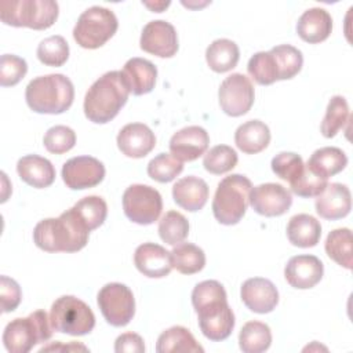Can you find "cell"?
I'll return each mask as SVG.
<instances>
[{
  "instance_id": "obj_1",
  "label": "cell",
  "mask_w": 353,
  "mask_h": 353,
  "mask_svg": "<svg viewBox=\"0 0 353 353\" xmlns=\"http://www.w3.org/2000/svg\"><path fill=\"white\" fill-rule=\"evenodd\" d=\"M192 305L199 317V327L205 338L219 342L232 334L234 314L228 303L223 285L216 280H204L192 291Z\"/></svg>"
},
{
  "instance_id": "obj_2",
  "label": "cell",
  "mask_w": 353,
  "mask_h": 353,
  "mask_svg": "<svg viewBox=\"0 0 353 353\" xmlns=\"http://www.w3.org/2000/svg\"><path fill=\"white\" fill-rule=\"evenodd\" d=\"M90 230L74 208L58 218L40 221L33 229L34 244L46 252H77L88 243Z\"/></svg>"
},
{
  "instance_id": "obj_3",
  "label": "cell",
  "mask_w": 353,
  "mask_h": 353,
  "mask_svg": "<svg viewBox=\"0 0 353 353\" xmlns=\"http://www.w3.org/2000/svg\"><path fill=\"white\" fill-rule=\"evenodd\" d=\"M130 88L119 70H110L92 83L84 97V114L95 124L113 120L127 103Z\"/></svg>"
},
{
  "instance_id": "obj_4",
  "label": "cell",
  "mask_w": 353,
  "mask_h": 353,
  "mask_svg": "<svg viewBox=\"0 0 353 353\" xmlns=\"http://www.w3.org/2000/svg\"><path fill=\"white\" fill-rule=\"evenodd\" d=\"M25 99L36 113L61 114L72 106L74 87L70 79L61 73L39 76L26 85Z\"/></svg>"
},
{
  "instance_id": "obj_5",
  "label": "cell",
  "mask_w": 353,
  "mask_h": 353,
  "mask_svg": "<svg viewBox=\"0 0 353 353\" xmlns=\"http://www.w3.org/2000/svg\"><path fill=\"white\" fill-rule=\"evenodd\" d=\"M251 181L241 174L225 176L216 186L212 199V214L222 225H236L244 216L250 204Z\"/></svg>"
},
{
  "instance_id": "obj_6",
  "label": "cell",
  "mask_w": 353,
  "mask_h": 353,
  "mask_svg": "<svg viewBox=\"0 0 353 353\" xmlns=\"http://www.w3.org/2000/svg\"><path fill=\"white\" fill-rule=\"evenodd\" d=\"M59 14V6L52 0H3L0 19L15 28L43 30L51 28Z\"/></svg>"
},
{
  "instance_id": "obj_7",
  "label": "cell",
  "mask_w": 353,
  "mask_h": 353,
  "mask_svg": "<svg viewBox=\"0 0 353 353\" xmlns=\"http://www.w3.org/2000/svg\"><path fill=\"white\" fill-rule=\"evenodd\" d=\"M50 316L44 310H36L28 317L11 320L3 332V343L10 353H28L37 343H44L52 336Z\"/></svg>"
},
{
  "instance_id": "obj_8",
  "label": "cell",
  "mask_w": 353,
  "mask_h": 353,
  "mask_svg": "<svg viewBox=\"0 0 353 353\" xmlns=\"http://www.w3.org/2000/svg\"><path fill=\"white\" fill-rule=\"evenodd\" d=\"M117 28L119 22L112 10L92 6L80 14L73 28V39L80 47L95 50L110 40Z\"/></svg>"
},
{
  "instance_id": "obj_9",
  "label": "cell",
  "mask_w": 353,
  "mask_h": 353,
  "mask_svg": "<svg viewBox=\"0 0 353 353\" xmlns=\"http://www.w3.org/2000/svg\"><path fill=\"white\" fill-rule=\"evenodd\" d=\"M50 321L54 331L73 336L87 335L95 327L91 307L73 295H62L52 303Z\"/></svg>"
},
{
  "instance_id": "obj_10",
  "label": "cell",
  "mask_w": 353,
  "mask_h": 353,
  "mask_svg": "<svg viewBox=\"0 0 353 353\" xmlns=\"http://www.w3.org/2000/svg\"><path fill=\"white\" fill-rule=\"evenodd\" d=\"M163 210V199L159 190L149 185L135 183L123 193V211L125 216L138 225H152Z\"/></svg>"
},
{
  "instance_id": "obj_11",
  "label": "cell",
  "mask_w": 353,
  "mask_h": 353,
  "mask_svg": "<svg viewBox=\"0 0 353 353\" xmlns=\"http://www.w3.org/2000/svg\"><path fill=\"white\" fill-rule=\"evenodd\" d=\"M103 319L113 327L127 325L135 314V299L132 291L121 283L105 284L97 296Z\"/></svg>"
},
{
  "instance_id": "obj_12",
  "label": "cell",
  "mask_w": 353,
  "mask_h": 353,
  "mask_svg": "<svg viewBox=\"0 0 353 353\" xmlns=\"http://www.w3.org/2000/svg\"><path fill=\"white\" fill-rule=\"evenodd\" d=\"M218 99L223 113L232 117L243 116L248 113L254 105V85L243 73H232L221 83Z\"/></svg>"
},
{
  "instance_id": "obj_13",
  "label": "cell",
  "mask_w": 353,
  "mask_h": 353,
  "mask_svg": "<svg viewBox=\"0 0 353 353\" xmlns=\"http://www.w3.org/2000/svg\"><path fill=\"white\" fill-rule=\"evenodd\" d=\"M105 178V165L95 157L77 156L69 159L62 167V179L72 190L90 189Z\"/></svg>"
},
{
  "instance_id": "obj_14",
  "label": "cell",
  "mask_w": 353,
  "mask_h": 353,
  "mask_svg": "<svg viewBox=\"0 0 353 353\" xmlns=\"http://www.w3.org/2000/svg\"><path fill=\"white\" fill-rule=\"evenodd\" d=\"M139 47L145 52L160 58H171L178 51V34L175 28L163 19L148 22L141 33Z\"/></svg>"
},
{
  "instance_id": "obj_15",
  "label": "cell",
  "mask_w": 353,
  "mask_h": 353,
  "mask_svg": "<svg viewBox=\"0 0 353 353\" xmlns=\"http://www.w3.org/2000/svg\"><path fill=\"white\" fill-rule=\"evenodd\" d=\"M291 204V192L280 183H261L250 193V205L263 216H280L290 210Z\"/></svg>"
},
{
  "instance_id": "obj_16",
  "label": "cell",
  "mask_w": 353,
  "mask_h": 353,
  "mask_svg": "<svg viewBox=\"0 0 353 353\" xmlns=\"http://www.w3.org/2000/svg\"><path fill=\"white\" fill-rule=\"evenodd\" d=\"M210 145L208 132L199 125L176 131L170 139V153L179 161H193L203 156Z\"/></svg>"
},
{
  "instance_id": "obj_17",
  "label": "cell",
  "mask_w": 353,
  "mask_h": 353,
  "mask_svg": "<svg viewBox=\"0 0 353 353\" xmlns=\"http://www.w3.org/2000/svg\"><path fill=\"white\" fill-rule=\"evenodd\" d=\"M243 303L254 313H270L279 303L276 285L263 277H252L243 283L240 290Z\"/></svg>"
},
{
  "instance_id": "obj_18",
  "label": "cell",
  "mask_w": 353,
  "mask_h": 353,
  "mask_svg": "<svg viewBox=\"0 0 353 353\" xmlns=\"http://www.w3.org/2000/svg\"><path fill=\"white\" fill-rule=\"evenodd\" d=\"M323 274L324 265L314 255H295L284 268V277L287 283L298 290L313 288L320 283Z\"/></svg>"
},
{
  "instance_id": "obj_19",
  "label": "cell",
  "mask_w": 353,
  "mask_h": 353,
  "mask_svg": "<svg viewBox=\"0 0 353 353\" xmlns=\"http://www.w3.org/2000/svg\"><path fill=\"white\" fill-rule=\"evenodd\" d=\"M119 150L132 159H142L156 146L154 132L143 123H130L117 134Z\"/></svg>"
},
{
  "instance_id": "obj_20",
  "label": "cell",
  "mask_w": 353,
  "mask_h": 353,
  "mask_svg": "<svg viewBox=\"0 0 353 353\" xmlns=\"http://www.w3.org/2000/svg\"><path fill=\"white\" fill-rule=\"evenodd\" d=\"M135 268L146 277L161 279L170 274L171 252L156 243H143L137 247L134 254Z\"/></svg>"
},
{
  "instance_id": "obj_21",
  "label": "cell",
  "mask_w": 353,
  "mask_h": 353,
  "mask_svg": "<svg viewBox=\"0 0 353 353\" xmlns=\"http://www.w3.org/2000/svg\"><path fill=\"white\" fill-rule=\"evenodd\" d=\"M316 212L323 219L336 221L345 218L352 208V194L346 185L328 183L316 197Z\"/></svg>"
},
{
  "instance_id": "obj_22",
  "label": "cell",
  "mask_w": 353,
  "mask_h": 353,
  "mask_svg": "<svg viewBox=\"0 0 353 353\" xmlns=\"http://www.w3.org/2000/svg\"><path fill=\"white\" fill-rule=\"evenodd\" d=\"M331 32L332 18L327 10L320 7L306 10L296 22L298 36L309 44H317L327 40Z\"/></svg>"
},
{
  "instance_id": "obj_23",
  "label": "cell",
  "mask_w": 353,
  "mask_h": 353,
  "mask_svg": "<svg viewBox=\"0 0 353 353\" xmlns=\"http://www.w3.org/2000/svg\"><path fill=\"white\" fill-rule=\"evenodd\" d=\"M210 189L204 179L189 175L176 181L172 186V199L183 210L200 211L208 200Z\"/></svg>"
},
{
  "instance_id": "obj_24",
  "label": "cell",
  "mask_w": 353,
  "mask_h": 353,
  "mask_svg": "<svg viewBox=\"0 0 353 353\" xmlns=\"http://www.w3.org/2000/svg\"><path fill=\"white\" fill-rule=\"evenodd\" d=\"M123 77L132 95H143L150 92L156 85L157 69L145 58H131L124 63Z\"/></svg>"
},
{
  "instance_id": "obj_25",
  "label": "cell",
  "mask_w": 353,
  "mask_h": 353,
  "mask_svg": "<svg viewBox=\"0 0 353 353\" xmlns=\"http://www.w3.org/2000/svg\"><path fill=\"white\" fill-rule=\"evenodd\" d=\"M17 172L19 178L32 188L44 189L55 181V168L52 163L37 154H28L18 160Z\"/></svg>"
},
{
  "instance_id": "obj_26",
  "label": "cell",
  "mask_w": 353,
  "mask_h": 353,
  "mask_svg": "<svg viewBox=\"0 0 353 353\" xmlns=\"http://www.w3.org/2000/svg\"><path fill=\"white\" fill-rule=\"evenodd\" d=\"M270 130L261 120H248L237 127L234 132L236 146L245 154H255L268 148Z\"/></svg>"
},
{
  "instance_id": "obj_27",
  "label": "cell",
  "mask_w": 353,
  "mask_h": 353,
  "mask_svg": "<svg viewBox=\"0 0 353 353\" xmlns=\"http://www.w3.org/2000/svg\"><path fill=\"white\" fill-rule=\"evenodd\" d=\"M287 237L295 247H314L321 237V225L314 216L309 214H296L288 221Z\"/></svg>"
},
{
  "instance_id": "obj_28",
  "label": "cell",
  "mask_w": 353,
  "mask_h": 353,
  "mask_svg": "<svg viewBox=\"0 0 353 353\" xmlns=\"http://www.w3.org/2000/svg\"><path fill=\"white\" fill-rule=\"evenodd\" d=\"M347 165V156L346 153L335 146H325L320 148L313 152L309 157L306 167L313 171L314 174L328 179L330 176L336 175Z\"/></svg>"
},
{
  "instance_id": "obj_29",
  "label": "cell",
  "mask_w": 353,
  "mask_h": 353,
  "mask_svg": "<svg viewBox=\"0 0 353 353\" xmlns=\"http://www.w3.org/2000/svg\"><path fill=\"white\" fill-rule=\"evenodd\" d=\"M240 59L239 46L229 39H216L205 50V61L211 70L225 73L236 68Z\"/></svg>"
},
{
  "instance_id": "obj_30",
  "label": "cell",
  "mask_w": 353,
  "mask_h": 353,
  "mask_svg": "<svg viewBox=\"0 0 353 353\" xmlns=\"http://www.w3.org/2000/svg\"><path fill=\"white\" fill-rule=\"evenodd\" d=\"M157 353H179V352H190V353H203L204 349L197 343L192 332L182 327L174 325L160 334L156 343Z\"/></svg>"
},
{
  "instance_id": "obj_31",
  "label": "cell",
  "mask_w": 353,
  "mask_h": 353,
  "mask_svg": "<svg viewBox=\"0 0 353 353\" xmlns=\"http://www.w3.org/2000/svg\"><path fill=\"white\" fill-rule=\"evenodd\" d=\"M171 265L182 274H194L205 266V254L196 244L179 243L171 251Z\"/></svg>"
},
{
  "instance_id": "obj_32",
  "label": "cell",
  "mask_w": 353,
  "mask_h": 353,
  "mask_svg": "<svg viewBox=\"0 0 353 353\" xmlns=\"http://www.w3.org/2000/svg\"><path fill=\"white\" fill-rule=\"evenodd\" d=\"M272 332L262 321H248L239 334V345L244 353H262L270 347Z\"/></svg>"
},
{
  "instance_id": "obj_33",
  "label": "cell",
  "mask_w": 353,
  "mask_h": 353,
  "mask_svg": "<svg viewBox=\"0 0 353 353\" xmlns=\"http://www.w3.org/2000/svg\"><path fill=\"white\" fill-rule=\"evenodd\" d=\"M325 252L327 255L336 262L339 266L350 270L353 258H352V232L347 228H339L328 233L325 240Z\"/></svg>"
},
{
  "instance_id": "obj_34",
  "label": "cell",
  "mask_w": 353,
  "mask_h": 353,
  "mask_svg": "<svg viewBox=\"0 0 353 353\" xmlns=\"http://www.w3.org/2000/svg\"><path fill=\"white\" fill-rule=\"evenodd\" d=\"M350 112L347 101L342 95H334L325 110V116L321 121L320 131L325 138H334L349 121Z\"/></svg>"
},
{
  "instance_id": "obj_35",
  "label": "cell",
  "mask_w": 353,
  "mask_h": 353,
  "mask_svg": "<svg viewBox=\"0 0 353 353\" xmlns=\"http://www.w3.org/2000/svg\"><path fill=\"white\" fill-rule=\"evenodd\" d=\"M248 74L259 85H270L279 81V68L272 51H259L254 54L247 65Z\"/></svg>"
},
{
  "instance_id": "obj_36",
  "label": "cell",
  "mask_w": 353,
  "mask_h": 353,
  "mask_svg": "<svg viewBox=\"0 0 353 353\" xmlns=\"http://www.w3.org/2000/svg\"><path fill=\"white\" fill-rule=\"evenodd\" d=\"M188 234L189 222L185 215L178 211H168L159 221V236L164 243L170 245L182 243Z\"/></svg>"
},
{
  "instance_id": "obj_37",
  "label": "cell",
  "mask_w": 353,
  "mask_h": 353,
  "mask_svg": "<svg viewBox=\"0 0 353 353\" xmlns=\"http://www.w3.org/2000/svg\"><path fill=\"white\" fill-rule=\"evenodd\" d=\"M279 68V80H290L295 77L303 65L302 52L290 44H280L270 48Z\"/></svg>"
},
{
  "instance_id": "obj_38",
  "label": "cell",
  "mask_w": 353,
  "mask_h": 353,
  "mask_svg": "<svg viewBox=\"0 0 353 353\" xmlns=\"http://www.w3.org/2000/svg\"><path fill=\"white\" fill-rule=\"evenodd\" d=\"M73 208L90 232L99 228L108 215L106 201L99 196L83 197L73 205Z\"/></svg>"
},
{
  "instance_id": "obj_39",
  "label": "cell",
  "mask_w": 353,
  "mask_h": 353,
  "mask_svg": "<svg viewBox=\"0 0 353 353\" xmlns=\"http://www.w3.org/2000/svg\"><path fill=\"white\" fill-rule=\"evenodd\" d=\"M36 54L43 65L58 68L62 66L69 58V44L59 34L50 36L40 41Z\"/></svg>"
},
{
  "instance_id": "obj_40",
  "label": "cell",
  "mask_w": 353,
  "mask_h": 353,
  "mask_svg": "<svg viewBox=\"0 0 353 353\" xmlns=\"http://www.w3.org/2000/svg\"><path fill=\"white\" fill-rule=\"evenodd\" d=\"M239 161L237 153L232 146L216 145L211 148L203 157V165L205 171L214 175H221L232 171Z\"/></svg>"
},
{
  "instance_id": "obj_41",
  "label": "cell",
  "mask_w": 353,
  "mask_h": 353,
  "mask_svg": "<svg viewBox=\"0 0 353 353\" xmlns=\"http://www.w3.org/2000/svg\"><path fill=\"white\" fill-rule=\"evenodd\" d=\"M146 171L152 179L167 183L174 181L183 171V163L171 153H160L149 161Z\"/></svg>"
},
{
  "instance_id": "obj_42",
  "label": "cell",
  "mask_w": 353,
  "mask_h": 353,
  "mask_svg": "<svg viewBox=\"0 0 353 353\" xmlns=\"http://www.w3.org/2000/svg\"><path fill=\"white\" fill-rule=\"evenodd\" d=\"M270 165H272V171L280 179L287 181L288 183L296 179L305 168V163L302 157L294 152H281L276 154L272 159Z\"/></svg>"
},
{
  "instance_id": "obj_43",
  "label": "cell",
  "mask_w": 353,
  "mask_h": 353,
  "mask_svg": "<svg viewBox=\"0 0 353 353\" xmlns=\"http://www.w3.org/2000/svg\"><path fill=\"white\" fill-rule=\"evenodd\" d=\"M328 185V179L310 171L306 164L302 174L290 182L291 192L299 197H317Z\"/></svg>"
},
{
  "instance_id": "obj_44",
  "label": "cell",
  "mask_w": 353,
  "mask_h": 353,
  "mask_svg": "<svg viewBox=\"0 0 353 353\" xmlns=\"http://www.w3.org/2000/svg\"><path fill=\"white\" fill-rule=\"evenodd\" d=\"M74 143L76 134L70 127L66 125L51 127L43 138L44 148L54 154H62L69 152L74 146Z\"/></svg>"
},
{
  "instance_id": "obj_45",
  "label": "cell",
  "mask_w": 353,
  "mask_h": 353,
  "mask_svg": "<svg viewBox=\"0 0 353 353\" xmlns=\"http://www.w3.org/2000/svg\"><path fill=\"white\" fill-rule=\"evenodd\" d=\"M28 72V63L23 58L14 54H4L0 58V84L12 87L18 84Z\"/></svg>"
},
{
  "instance_id": "obj_46",
  "label": "cell",
  "mask_w": 353,
  "mask_h": 353,
  "mask_svg": "<svg viewBox=\"0 0 353 353\" xmlns=\"http://www.w3.org/2000/svg\"><path fill=\"white\" fill-rule=\"evenodd\" d=\"M22 292L19 284L10 279L8 276L0 277V299H1V310L4 313L12 312L21 303Z\"/></svg>"
},
{
  "instance_id": "obj_47",
  "label": "cell",
  "mask_w": 353,
  "mask_h": 353,
  "mask_svg": "<svg viewBox=\"0 0 353 353\" xmlns=\"http://www.w3.org/2000/svg\"><path fill=\"white\" fill-rule=\"evenodd\" d=\"M116 353H143L145 345L141 335L135 332H124L114 342Z\"/></svg>"
},
{
  "instance_id": "obj_48",
  "label": "cell",
  "mask_w": 353,
  "mask_h": 353,
  "mask_svg": "<svg viewBox=\"0 0 353 353\" xmlns=\"http://www.w3.org/2000/svg\"><path fill=\"white\" fill-rule=\"evenodd\" d=\"M146 7H149L153 12H161L164 8H167L168 6H170V1H161V3H154V4H152V3H143Z\"/></svg>"
}]
</instances>
